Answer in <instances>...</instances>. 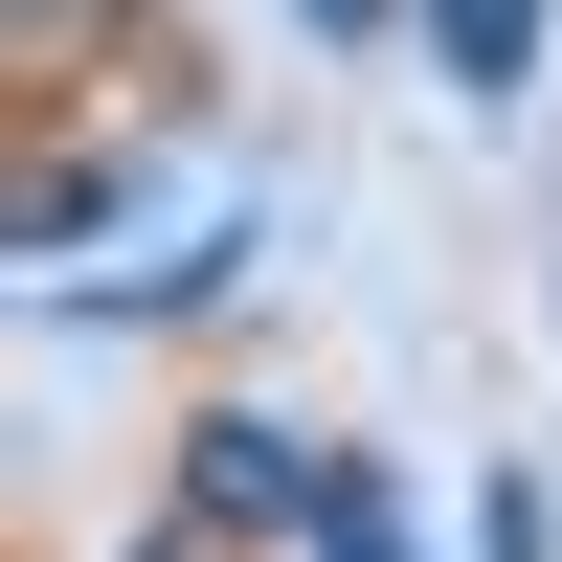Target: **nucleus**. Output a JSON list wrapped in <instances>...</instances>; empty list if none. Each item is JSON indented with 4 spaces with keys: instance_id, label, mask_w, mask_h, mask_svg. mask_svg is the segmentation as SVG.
Segmentation results:
<instances>
[{
    "instance_id": "obj_2",
    "label": "nucleus",
    "mask_w": 562,
    "mask_h": 562,
    "mask_svg": "<svg viewBox=\"0 0 562 562\" xmlns=\"http://www.w3.org/2000/svg\"><path fill=\"white\" fill-rule=\"evenodd\" d=\"M293 562H428V540H405V495L338 450V473H315V518H293Z\"/></svg>"
},
{
    "instance_id": "obj_1",
    "label": "nucleus",
    "mask_w": 562,
    "mask_h": 562,
    "mask_svg": "<svg viewBox=\"0 0 562 562\" xmlns=\"http://www.w3.org/2000/svg\"><path fill=\"white\" fill-rule=\"evenodd\" d=\"M315 473H338V450H293L270 405H203V428H180V518H225V540H270V562H293Z\"/></svg>"
},
{
    "instance_id": "obj_5",
    "label": "nucleus",
    "mask_w": 562,
    "mask_h": 562,
    "mask_svg": "<svg viewBox=\"0 0 562 562\" xmlns=\"http://www.w3.org/2000/svg\"><path fill=\"white\" fill-rule=\"evenodd\" d=\"M23 45H90V0H23Z\"/></svg>"
},
{
    "instance_id": "obj_3",
    "label": "nucleus",
    "mask_w": 562,
    "mask_h": 562,
    "mask_svg": "<svg viewBox=\"0 0 562 562\" xmlns=\"http://www.w3.org/2000/svg\"><path fill=\"white\" fill-rule=\"evenodd\" d=\"M473 562H562V495L540 473H473Z\"/></svg>"
},
{
    "instance_id": "obj_4",
    "label": "nucleus",
    "mask_w": 562,
    "mask_h": 562,
    "mask_svg": "<svg viewBox=\"0 0 562 562\" xmlns=\"http://www.w3.org/2000/svg\"><path fill=\"white\" fill-rule=\"evenodd\" d=\"M293 23H315V45H383V23H405V0H293Z\"/></svg>"
}]
</instances>
